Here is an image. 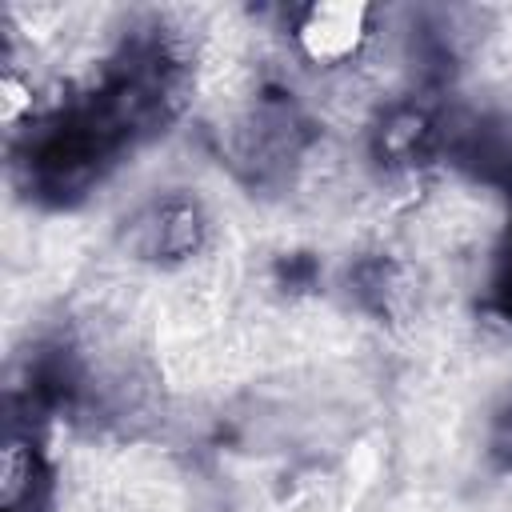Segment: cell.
<instances>
[{
  "mask_svg": "<svg viewBox=\"0 0 512 512\" xmlns=\"http://www.w3.org/2000/svg\"><path fill=\"white\" fill-rule=\"evenodd\" d=\"M360 16H364L360 8H316L312 20L300 28L312 56L336 60V56L352 52L356 40H360Z\"/></svg>",
  "mask_w": 512,
  "mask_h": 512,
  "instance_id": "6da1fadb",
  "label": "cell"
}]
</instances>
